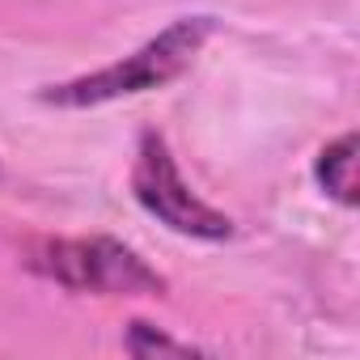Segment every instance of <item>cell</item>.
I'll return each mask as SVG.
<instances>
[{"label": "cell", "instance_id": "3", "mask_svg": "<svg viewBox=\"0 0 360 360\" xmlns=\"http://www.w3.org/2000/svg\"><path fill=\"white\" fill-rule=\"evenodd\" d=\"M131 195L153 221H161L178 238H195V242H229L233 238V217H225L221 208H212L208 200H200L191 191V183L183 178L161 131H144L136 144Z\"/></svg>", "mask_w": 360, "mask_h": 360}, {"label": "cell", "instance_id": "5", "mask_svg": "<svg viewBox=\"0 0 360 360\" xmlns=\"http://www.w3.org/2000/svg\"><path fill=\"white\" fill-rule=\"evenodd\" d=\"M123 347H127L131 356H191V352H195L191 343L169 339V335H165V330H157L153 322H127Z\"/></svg>", "mask_w": 360, "mask_h": 360}, {"label": "cell", "instance_id": "2", "mask_svg": "<svg viewBox=\"0 0 360 360\" xmlns=\"http://www.w3.org/2000/svg\"><path fill=\"white\" fill-rule=\"evenodd\" d=\"M26 267L68 292L89 297H161L165 276L127 242L89 233V238H39L26 250Z\"/></svg>", "mask_w": 360, "mask_h": 360}, {"label": "cell", "instance_id": "4", "mask_svg": "<svg viewBox=\"0 0 360 360\" xmlns=\"http://www.w3.org/2000/svg\"><path fill=\"white\" fill-rule=\"evenodd\" d=\"M314 178L339 208H356V131H343L318 153Z\"/></svg>", "mask_w": 360, "mask_h": 360}, {"label": "cell", "instance_id": "1", "mask_svg": "<svg viewBox=\"0 0 360 360\" xmlns=\"http://www.w3.org/2000/svg\"><path fill=\"white\" fill-rule=\"evenodd\" d=\"M212 30H217V22L204 18V13L174 18L165 30H157L148 43H140L131 56H123L115 64H102L94 72L68 77L60 85H47L39 94V102L56 106V110H94V106H110V102L161 89V85L178 81L195 64V56L204 51V43L212 39Z\"/></svg>", "mask_w": 360, "mask_h": 360}]
</instances>
